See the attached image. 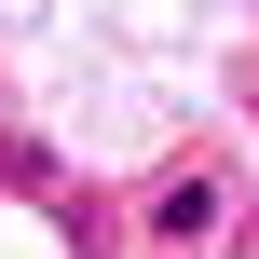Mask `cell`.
Instances as JSON below:
<instances>
[{
    "label": "cell",
    "instance_id": "obj_1",
    "mask_svg": "<svg viewBox=\"0 0 259 259\" xmlns=\"http://www.w3.org/2000/svg\"><path fill=\"white\" fill-rule=\"evenodd\" d=\"M205 219H219V191H205V178H164V191H150V232H164V246H191Z\"/></svg>",
    "mask_w": 259,
    "mask_h": 259
}]
</instances>
